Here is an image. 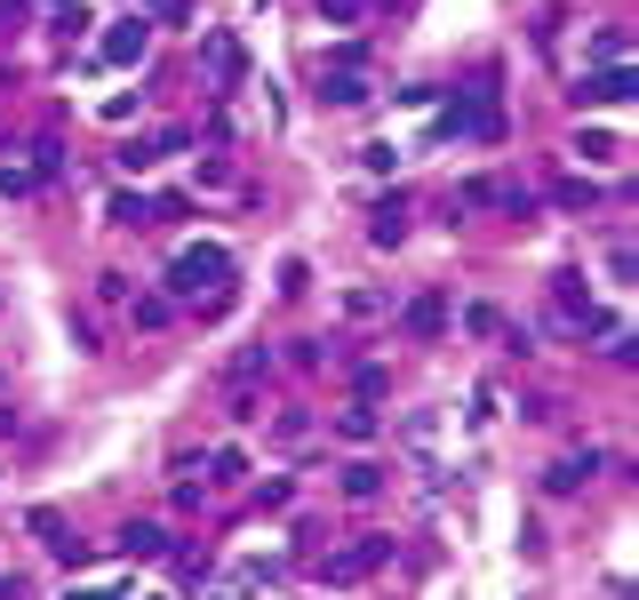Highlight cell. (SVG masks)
<instances>
[{"label": "cell", "instance_id": "cell-1", "mask_svg": "<svg viewBox=\"0 0 639 600\" xmlns=\"http://www.w3.org/2000/svg\"><path fill=\"white\" fill-rule=\"evenodd\" d=\"M232 273H241V264H232V249L224 241H184L177 256H168V305H216V296H232Z\"/></svg>", "mask_w": 639, "mask_h": 600}, {"label": "cell", "instance_id": "cell-2", "mask_svg": "<svg viewBox=\"0 0 639 600\" xmlns=\"http://www.w3.org/2000/svg\"><path fill=\"white\" fill-rule=\"evenodd\" d=\"M384 560H392V537H352V545L320 552V585H336V592H344V585H368Z\"/></svg>", "mask_w": 639, "mask_h": 600}, {"label": "cell", "instance_id": "cell-3", "mask_svg": "<svg viewBox=\"0 0 639 600\" xmlns=\"http://www.w3.org/2000/svg\"><path fill=\"white\" fill-rule=\"evenodd\" d=\"M448 128H456V137H480V145H496V137H503V113H496V81H488V73H480L472 88H456Z\"/></svg>", "mask_w": 639, "mask_h": 600}, {"label": "cell", "instance_id": "cell-4", "mask_svg": "<svg viewBox=\"0 0 639 600\" xmlns=\"http://www.w3.org/2000/svg\"><path fill=\"white\" fill-rule=\"evenodd\" d=\"M368 96H376L368 64H320V105H336V113H360Z\"/></svg>", "mask_w": 639, "mask_h": 600}, {"label": "cell", "instance_id": "cell-5", "mask_svg": "<svg viewBox=\"0 0 639 600\" xmlns=\"http://www.w3.org/2000/svg\"><path fill=\"white\" fill-rule=\"evenodd\" d=\"M200 64H209L216 88H241L248 81V49L232 41V32H200Z\"/></svg>", "mask_w": 639, "mask_h": 600}, {"label": "cell", "instance_id": "cell-6", "mask_svg": "<svg viewBox=\"0 0 639 600\" xmlns=\"http://www.w3.org/2000/svg\"><path fill=\"white\" fill-rule=\"evenodd\" d=\"M145 49H152V24L145 17H120L105 41H96V64H145Z\"/></svg>", "mask_w": 639, "mask_h": 600}, {"label": "cell", "instance_id": "cell-7", "mask_svg": "<svg viewBox=\"0 0 639 600\" xmlns=\"http://www.w3.org/2000/svg\"><path fill=\"white\" fill-rule=\"evenodd\" d=\"M631 88H639L631 64H608V73H576V88H567V96H576V105H624Z\"/></svg>", "mask_w": 639, "mask_h": 600}, {"label": "cell", "instance_id": "cell-8", "mask_svg": "<svg viewBox=\"0 0 639 600\" xmlns=\"http://www.w3.org/2000/svg\"><path fill=\"white\" fill-rule=\"evenodd\" d=\"M400 328H408L416 345L448 337V296H408V305H400Z\"/></svg>", "mask_w": 639, "mask_h": 600}, {"label": "cell", "instance_id": "cell-9", "mask_svg": "<svg viewBox=\"0 0 639 600\" xmlns=\"http://www.w3.org/2000/svg\"><path fill=\"white\" fill-rule=\"evenodd\" d=\"M280 577H288L280 560H241V569L224 577V592H232V600H256V592H280Z\"/></svg>", "mask_w": 639, "mask_h": 600}, {"label": "cell", "instance_id": "cell-10", "mask_svg": "<svg viewBox=\"0 0 639 600\" xmlns=\"http://www.w3.org/2000/svg\"><path fill=\"white\" fill-rule=\"evenodd\" d=\"M592 473H599V449H576V456H560L552 473H544V488H552V496H576Z\"/></svg>", "mask_w": 639, "mask_h": 600}, {"label": "cell", "instance_id": "cell-11", "mask_svg": "<svg viewBox=\"0 0 639 600\" xmlns=\"http://www.w3.org/2000/svg\"><path fill=\"white\" fill-rule=\"evenodd\" d=\"M368 241H376V249H400V241H408V200H400V192L376 200V224H368Z\"/></svg>", "mask_w": 639, "mask_h": 600}, {"label": "cell", "instance_id": "cell-12", "mask_svg": "<svg viewBox=\"0 0 639 600\" xmlns=\"http://www.w3.org/2000/svg\"><path fill=\"white\" fill-rule=\"evenodd\" d=\"M120 552H128V560H160V552H168V528H160V520H128V528H120Z\"/></svg>", "mask_w": 639, "mask_h": 600}, {"label": "cell", "instance_id": "cell-13", "mask_svg": "<svg viewBox=\"0 0 639 600\" xmlns=\"http://www.w3.org/2000/svg\"><path fill=\"white\" fill-rule=\"evenodd\" d=\"M336 432H344V441H376V432H384V417L368 409V400H344V409H336Z\"/></svg>", "mask_w": 639, "mask_h": 600}, {"label": "cell", "instance_id": "cell-14", "mask_svg": "<svg viewBox=\"0 0 639 600\" xmlns=\"http://www.w3.org/2000/svg\"><path fill=\"white\" fill-rule=\"evenodd\" d=\"M344 496H352V505H368V496H384V464L352 456V464H344Z\"/></svg>", "mask_w": 639, "mask_h": 600}, {"label": "cell", "instance_id": "cell-15", "mask_svg": "<svg viewBox=\"0 0 639 600\" xmlns=\"http://www.w3.org/2000/svg\"><path fill=\"white\" fill-rule=\"evenodd\" d=\"M552 200H560L567 217H592V209H599V185H592V177H560V185H552Z\"/></svg>", "mask_w": 639, "mask_h": 600}, {"label": "cell", "instance_id": "cell-16", "mask_svg": "<svg viewBox=\"0 0 639 600\" xmlns=\"http://www.w3.org/2000/svg\"><path fill=\"white\" fill-rule=\"evenodd\" d=\"M584 56L599 64V73H608V64H624L631 49H624V32H616V24H599V32H592V49H584Z\"/></svg>", "mask_w": 639, "mask_h": 600}, {"label": "cell", "instance_id": "cell-17", "mask_svg": "<svg viewBox=\"0 0 639 600\" xmlns=\"http://www.w3.org/2000/svg\"><path fill=\"white\" fill-rule=\"evenodd\" d=\"M113 224H152V192H113Z\"/></svg>", "mask_w": 639, "mask_h": 600}, {"label": "cell", "instance_id": "cell-18", "mask_svg": "<svg viewBox=\"0 0 639 600\" xmlns=\"http://www.w3.org/2000/svg\"><path fill=\"white\" fill-rule=\"evenodd\" d=\"M264 369H273V345H248V352H232V385H256Z\"/></svg>", "mask_w": 639, "mask_h": 600}, {"label": "cell", "instance_id": "cell-19", "mask_svg": "<svg viewBox=\"0 0 639 600\" xmlns=\"http://www.w3.org/2000/svg\"><path fill=\"white\" fill-rule=\"evenodd\" d=\"M616 152H624V145H616V137H599V128H592V137H576V160H592V169H608Z\"/></svg>", "mask_w": 639, "mask_h": 600}, {"label": "cell", "instance_id": "cell-20", "mask_svg": "<svg viewBox=\"0 0 639 600\" xmlns=\"http://www.w3.org/2000/svg\"><path fill=\"white\" fill-rule=\"evenodd\" d=\"M128 320H137V328H168L177 305H168V296H137V313H128Z\"/></svg>", "mask_w": 639, "mask_h": 600}, {"label": "cell", "instance_id": "cell-21", "mask_svg": "<svg viewBox=\"0 0 639 600\" xmlns=\"http://www.w3.org/2000/svg\"><path fill=\"white\" fill-rule=\"evenodd\" d=\"M209 473H216V481H241V473H248V456L224 441V449H209Z\"/></svg>", "mask_w": 639, "mask_h": 600}, {"label": "cell", "instance_id": "cell-22", "mask_svg": "<svg viewBox=\"0 0 639 600\" xmlns=\"http://www.w3.org/2000/svg\"><path fill=\"white\" fill-rule=\"evenodd\" d=\"M305 432H312V417H305V409H288V417H273V441H280V449H296V441H305Z\"/></svg>", "mask_w": 639, "mask_h": 600}, {"label": "cell", "instance_id": "cell-23", "mask_svg": "<svg viewBox=\"0 0 639 600\" xmlns=\"http://www.w3.org/2000/svg\"><path fill=\"white\" fill-rule=\"evenodd\" d=\"M0 192H9V200H24V192H41V185H32V169H24V160H0Z\"/></svg>", "mask_w": 639, "mask_h": 600}, {"label": "cell", "instance_id": "cell-24", "mask_svg": "<svg viewBox=\"0 0 639 600\" xmlns=\"http://www.w3.org/2000/svg\"><path fill=\"white\" fill-rule=\"evenodd\" d=\"M368 9H376V0H320V17H328V24H360Z\"/></svg>", "mask_w": 639, "mask_h": 600}, {"label": "cell", "instance_id": "cell-25", "mask_svg": "<svg viewBox=\"0 0 639 600\" xmlns=\"http://www.w3.org/2000/svg\"><path fill=\"white\" fill-rule=\"evenodd\" d=\"M305 288H312V264L288 256V264H280V296H305Z\"/></svg>", "mask_w": 639, "mask_h": 600}, {"label": "cell", "instance_id": "cell-26", "mask_svg": "<svg viewBox=\"0 0 639 600\" xmlns=\"http://www.w3.org/2000/svg\"><path fill=\"white\" fill-rule=\"evenodd\" d=\"M264 417V400H256V385H232V424H256Z\"/></svg>", "mask_w": 639, "mask_h": 600}, {"label": "cell", "instance_id": "cell-27", "mask_svg": "<svg viewBox=\"0 0 639 600\" xmlns=\"http://www.w3.org/2000/svg\"><path fill=\"white\" fill-rule=\"evenodd\" d=\"M464 328H472V337H503V313H496V305H472V313H464Z\"/></svg>", "mask_w": 639, "mask_h": 600}, {"label": "cell", "instance_id": "cell-28", "mask_svg": "<svg viewBox=\"0 0 639 600\" xmlns=\"http://www.w3.org/2000/svg\"><path fill=\"white\" fill-rule=\"evenodd\" d=\"M120 169H128V177H145V169H152V137H137V145H120Z\"/></svg>", "mask_w": 639, "mask_h": 600}, {"label": "cell", "instance_id": "cell-29", "mask_svg": "<svg viewBox=\"0 0 639 600\" xmlns=\"http://www.w3.org/2000/svg\"><path fill=\"white\" fill-rule=\"evenodd\" d=\"M192 145V128H160V137H152V160H168V152H184Z\"/></svg>", "mask_w": 639, "mask_h": 600}, {"label": "cell", "instance_id": "cell-30", "mask_svg": "<svg viewBox=\"0 0 639 600\" xmlns=\"http://www.w3.org/2000/svg\"><path fill=\"white\" fill-rule=\"evenodd\" d=\"M360 160H368V169H376V177H392V169H400V145H368Z\"/></svg>", "mask_w": 639, "mask_h": 600}, {"label": "cell", "instance_id": "cell-31", "mask_svg": "<svg viewBox=\"0 0 639 600\" xmlns=\"http://www.w3.org/2000/svg\"><path fill=\"white\" fill-rule=\"evenodd\" d=\"M384 385H392V369H384V360H368V369H360V400H376Z\"/></svg>", "mask_w": 639, "mask_h": 600}, {"label": "cell", "instance_id": "cell-32", "mask_svg": "<svg viewBox=\"0 0 639 600\" xmlns=\"http://www.w3.org/2000/svg\"><path fill=\"white\" fill-rule=\"evenodd\" d=\"M17 9H24V0H0V32H17Z\"/></svg>", "mask_w": 639, "mask_h": 600}, {"label": "cell", "instance_id": "cell-33", "mask_svg": "<svg viewBox=\"0 0 639 600\" xmlns=\"http://www.w3.org/2000/svg\"><path fill=\"white\" fill-rule=\"evenodd\" d=\"M0 600H24V585H17V577H0Z\"/></svg>", "mask_w": 639, "mask_h": 600}, {"label": "cell", "instance_id": "cell-34", "mask_svg": "<svg viewBox=\"0 0 639 600\" xmlns=\"http://www.w3.org/2000/svg\"><path fill=\"white\" fill-rule=\"evenodd\" d=\"M41 9H81V0H41Z\"/></svg>", "mask_w": 639, "mask_h": 600}]
</instances>
